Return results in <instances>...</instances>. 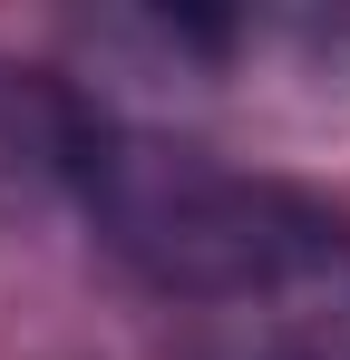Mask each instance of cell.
<instances>
[{"instance_id":"cell-1","label":"cell","mask_w":350,"mask_h":360,"mask_svg":"<svg viewBox=\"0 0 350 360\" xmlns=\"http://www.w3.org/2000/svg\"><path fill=\"white\" fill-rule=\"evenodd\" d=\"M39 166L156 292L243 321L263 360H350V214L273 176H233L185 146L127 136L78 98L49 108Z\"/></svg>"}]
</instances>
